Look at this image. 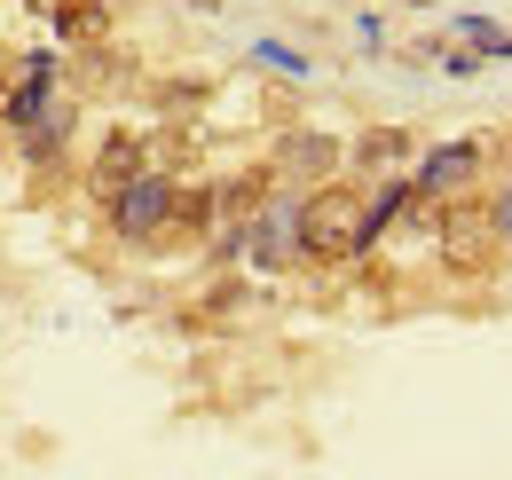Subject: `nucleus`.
<instances>
[{"mask_svg": "<svg viewBox=\"0 0 512 480\" xmlns=\"http://www.w3.org/2000/svg\"><path fill=\"white\" fill-rule=\"evenodd\" d=\"M363 252V189L347 181H316L300 205V260L308 268H339Z\"/></svg>", "mask_w": 512, "mask_h": 480, "instance_id": "f257e3e1", "label": "nucleus"}, {"mask_svg": "<svg viewBox=\"0 0 512 480\" xmlns=\"http://www.w3.org/2000/svg\"><path fill=\"white\" fill-rule=\"evenodd\" d=\"M300 205H308V189H292V181H276V189L260 197V213L245 221V237H237V252H245L253 268H292V260H300Z\"/></svg>", "mask_w": 512, "mask_h": 480, "instance_id": "f03ea898", "label": "nucleus"}, {"mask_svg": "<svg viewBox=\"0 0 512 480\" xmlns=\"http://www.w3.org/2000/svg\"><path fill=\"white\" fill-rule=\"evenodd\" d=\"M174 189H182V174H134L103 213H111V237L119 244H166V221H174Z\"/></svg>", "mask_w": 512, "mask_h": 480, "instance_id": "7ed1b4c3", "label": "nucleus"}, {"mask_svg": "<svg viewBox=\"0 0 512 480\" xmlns=\"http://www.w3.org/2000/svg\"><path fill=\"white\" fill-rule=\"evenodd\" d=\"M434 244H442V260L457 268V276H481L489 268V252H497V221H489V205H473V197H442V229H434Z\"/></svg>", "mask_w": 512, "mask_h": 480, "instance_id": "20e7f679", "label": "nucleus"}, {"mask_svg": "<svg viewBox=\"0 0 512 480\" xmlns=\"http://www.w3.org/2000/svg\"><path fill=\"white\" fill-rule=\"evenodd\" d=\"M56 79H64V63L48 56V48H32V56L16 63V87L0 95V126H8V134H24V126L40 119V103L56 95Z\"/></svg>", "mask_w": 512, "mask_h": 480, "instance_id": "39448f33", "label": "nucleus"}, {"mask_svg": "<svg viewBox=\"0 0 512 480\" xmlns=\"http://www.w3.org/2000/svg\"><path fill=\"white\" fill-rule=\"evenodd\" d=\"M339 142L331 134H284V150L268 158L276 166V181H292V189H316V181H339Z\"/></svg>", "mask_w": 512, "mask_h": 480, "instance_id": "423d86ee", "label": "nucleus"}, {"mask_svg": "<svg viewBox=\"0 0 512 480\" xmlns=\"http://www.w3.org/2000/svg\"><path fill=\"white\" fill-rule=\"evenodd\" d=\"M473 174H481V142H442V150H426V158H418L410 189H418V197H465Z\"/></svg>", "mask_w": 512, "mask_h": 480, "instance_id": "0eeeda50", "label": "nucleus"}, {"mask_svg": "<svg viewBox=\"0 0 512 480\" xmlns=\"http://www.w3.org/2000/svg\"><path fill=\"white\" fill-rule=\"evenodd\" d=\"M134 174H150V142L119 126V134H111V142L95 150V166H87V189H95V205H111V197H119Z\"/></svg>", "mask_w": 512, "mask_h": 480, "instance_id": "6e6552de", "label": "nucleus"}, {"mask_svg": "<svg viewBox=\"0 0 512 480\" xmlns=\"http://www.w3.org/2000/svg\"><path fill=\"white\" fill-rule=\"evenodd\" d=\"M71 126H79V103H71L64 87H56V95L40 103V119L16 134V142H24V166H40V174H48V166H56V158L71 150Z\"/></svg>", "mask_w": 512, "mask_h": 480, "instance_id": "1a4fd4ad", "label": "nucleus"}, {"mask_svg": "<svg viewBox=\"0 0 512 480\" xmlns=\"http://www.w3.org/2000/svg\"><path fill=\"white\" fill-rule=\"evenodd\" d=\"M56 40H64V48H103V40H111V8H103V0H64V8H56Z\"/></svg>", "mask_w": 512, "mask_h": 480, "instance_id": "9d476101", "label": "nucleus"}, {"mask_svg": "<svg viewBox=\"0 0 512 480\" xmlns=\"http://www.w3.org/2000/svg\"><path fill=\"white\" fill-rule=\"evenodd\" d=\"M166 237H213V181H182L174 189V221H166Z\"/></svg>", "mask_w": 512, "mask_h": 480, "instance_id": "9b49d317", "label": "nucleus"}, {"mask_svg": "<svg viewBox=\"0 0 512 480\" xmlns=\"http://www.w3.org/2000/svg\"><path fill=\"white\" fill-rule=\"evenodd\" d=\"M410 197H418V189H410V181H402V174H394V181H379V189L363 197V244H379L386 229L402 221V205H410Z\"/></svg>", "mask_w": 512, "mask_h": 480, "instance_id": "f8f14e48", "label": "nucleus"}, {"mask_svg": "<svg viewBox=\"0 0 512 480\" xmlns=\"http://www.w3.org/2000/svg\"><path fill=\"white\" fill-rule=\"evenodd\" d=\"M402 158H410V134H402V126H371V134L355 142V166H371V174H394Z\"/></svg>", "mask_w": 512, "mask_h": 480, "instance_id": "ddd939ff", "label": "nucleus"}, {"mask_svg": "<svg viewBox=\"0 0 512 480\" xmlns=\"http://www.w3.org/2000/svg\"><path fill=\"white\" fill-rule=\"evenodd\" d=\"M457 32H465V40H473V56H505V63H512V32H497V24H489V16H465V24H457Z\"/></svg>", "mask_w": 512, "mask_h": 480, "instance_id": "4468645a", "label": "nucleus"}, {"mask_svg": "<svg viewBox=\"0 0 512 480\" xmlns=\"http://www.w3.org/2000/svg\"><path fill=\"white\" fill-rule=\"evenodd\" d=\"M489 221H497V237H512V181H505V197L489 205Z\"/></svg>", "mask_w": 512, "mask_h": 480, "instance_id": "2eb2a0df", "label": "nucleus"}, {"mask_svg": "<svg viewBox=\"0 0 512 480\" xmlns=\"http://www.w3.org/2000/svg\"><path fill=\"white\" fill-rule=\"evenodd\" d=\"M32 8H40V16H56V8H64V0H32Z\"/></svg>", "mask_w": 512, "mask_h": 480, "instance_id": "dca6fc26", "label": "nucleus"}]
</instances>
